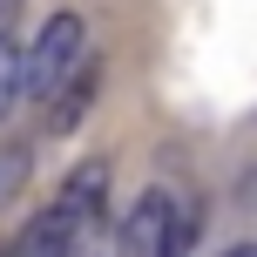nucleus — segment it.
<instances>
[{
  "mask_svg": "<svg viewBox=\"0 0 257 257\" xmlns=\"http://www.w3.org/2000/svg\"><path fill=\"white\" fill-rule=\"evenodd\" d=\"M81 61H88V21H81V14H48V27H41L34 48H27V95L54 102V95L81 75Z\"/></svg>",
  "mask_w": 257,
  "mask_h": 257,
  "instance_id": "nucleus-2",
  "label": "nucleus"
},
{
  "mask_svg": "<svg viewBox=\"0 0 257 257\" xmlns=\"http://www.w3.org/2000/svg\"><path fill=\"white\" fill-rule=\"evenodd\" d=\"M108 183H115V163H108V156H88V163L68 169V183H61V196H54V203H61L81 230H88V223L102 217V203H108Z\"/></svg>",
  "mask_w": 257,
  "mask_h": 257,
  "instance_id": "nucleus-3",
  "label": "nucleus"
},
{
  "mask_svg": "<svg viewBox=\"0 0 257 257\" xmlns=\"http://www.w3.org/2000/svg\"><path fill=\"white\" fill-rule=\"evenodd\" d=\"M196 230H203V210L176 190H149L136 210H128V250L136 257H190Z\"/></svg>",
  "mask_w": 257,
  "mask_h": 257,
  "instance_id": "nucleus-1",
  "label": "nucleus"
},
{
  "mask_svg": "<svg viewBox=\"0 0 257 257\" xmlns=\"http://www.w3.org/2000/svg\"><path fill=\"white\" fill-rule=\"evenodd\" d=\"M95 88H102V61L88 54V61H81V75H75V81H68V88L48 102V128H54V136H68V128H75V122L95 108Z\"/></svg>",
  "mask_w": 257,
  "mask_h": 257,
  "instance_id": "nucleus-4",
  "label": "nucleus"
},
{
  "mask_svg": "<svg viewBox=\"0 0 257 257\" xmlns=\"http://www.w3.org/2000/svg\"><path fill=\"white\" fill-rule=\"evenodd\" d=\"M0 257H7V250H0Z\"/></svg>",
  "mask_w": 257,
  "mask_h": 257,
  "instance_id": "nucleus-7",
  "label": "nucleus"
},
{
  "mask_svg": "<svg viewBox=\"0 0 257 257\" xmlns=\"http://www.w3.org/2000/svg\"><path fill=\"white\" fill-rule=\"evenodd\" d=\"M27 95V54H21V41H7L0 34V122L14 115V102Z\"/></svg>",
  "mask_w": 257,
  "mask_h": 257,
  "instance_id": "nucleus-5",
  "label": "nucleus"
},
{
  "mask_svg": "<svg viewBox=\"0 0 257 257\" xmlns=\"http://www.w3.org/2000/svg\"><path fill=\"white\" fill-rule=\"evenodd\" d=\"M230 257H257V244H244V250H230Z\"/></svg>",
  "mask_w": 257,
  "mask_h": 257,
  "instance_id": "nucleus-6",
  "label": "nucleus"
}]
</instances>
